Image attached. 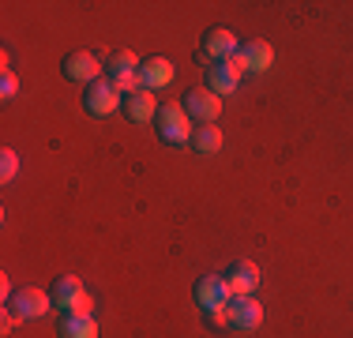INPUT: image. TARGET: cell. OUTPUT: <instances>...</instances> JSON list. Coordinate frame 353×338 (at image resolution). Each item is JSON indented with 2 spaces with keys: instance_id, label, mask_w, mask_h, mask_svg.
Masks as SVG:
<instances>
[{
  "instance_id": "5",
  "label": "cell",
  "mask_w": 353,
  "mask_h": 338,
  "mask_svg": "<svg viewBox=\"0 0 353 338\" xmlns=\"http://www.w3.org/2000/svg\"><path fill=\"white\" fill-rule=\"evenodd\" d=\"M83 106H87L94 117H109L117 106H124V95H121V87H117L113 79H98V83H90V87H87Z\"/></svg>"
},
{
  "instance_id": "11",
  "label": "cell",
  "mask_w": 353,
  "mask_h": 338,
  "mask_svg": "<svg viewBox=\"0 0 353 338\" xmlns=\"http://www.w3.org/2000/svg\"><path fill=\"white\" fill-rule=\"evenodd\" d=\"M158 98H154V90H147V87H136L132 95H124V117H128L132 124H147V121H154L158 117Z\"/></svg>"
},
{
  "instance_id": "2",
  "label": "cell",
  "mask_w": 353,
  "mask_h": 338,
  "mask_svg": "<svg viewBox=\"0 0 353 338\" xmlns=\"http://www.w3.org/2000/svg\"><path fill=\"white\" fill-rule=\"evenodd\" d=\"M53 304H57V308H64L68 316H90V308H94V297L83 290L79 278L64 275V278H57V286H53Z\"/></svg>"
},
{
  "instance_id": "9",
  "label": "cell",
  "mask_w": 353,
  "mask_h": 338,
  "mask_svg": "<svg viewBox=\"0 0 353 338\" xmlns=\"http://www.w3.org/2000/svg\"><path fill=\"white\" fill-rule=\"evenodd\" d=\"M184 109H188V117L211 124V121H218V113H222V98L207 87H192L188 95H184Z\"/></svg>"
},
{
  "instance_id": "20",
  "label": "cell",
  "mask_w": 353,
  "mask_h": 338,
  "mask_svg": "<svg viewBox=\"0 0 353 338\" xmlns=\"http://www.w3.org/2000/svg\"><path fill=\"white\" fill-rule=\"evenodd\" d=\"M12 327H15V312H4V319H0V331H12Z\"/></svg>"
},
{
  "instance_id": "6",
  "label": "cell",
  "mask_w": 353,
  "mask_h": 338,
  "mask_svg": "<svg viewBox=\"0 0 353 338\" xmlns=\"http://www.w3.org/2000/svg\"><path fill=\"white\" fill-rule=\"evenodd\" d=\"M109 79L121 87V95H132V90L139 87V61L132 49H117L113 57H109Z\"/></svg>"
},
{
  "instance_id": "18",
  "label": "cell",
  "mask_w": 353,
  "mask_h": 338,
  "mask_svg": "<svg viewBox=\"0 0 353 338\" xmlns=\"http://www.w3.org/2000/svg\"><path fill=\"white\" fill-rule=\"evenodd\" d=\"M4 162H0V173H4V181H12L15 177V169H19V155H15V150H4Z\"/></svg>"
},
{
  "instance_id": "13",
  "label": "cell",
  "mask_w": 353,
  "mask_h": 338,
  "mask_svg": "<svg viewBox=\"0 0 353 338\" xmlns=\"http://www.w3.org/2000/svg\"><path fill=\"white\" fill-rule=\"evenodd\" d=\"M263 282L259 278V267L252 264V259H237V264L230 267V275H225V286H230L233 297H252V290Z\"/></svg>"
},
{
  "instance_id": "14",
  "label": "cell",
  "mask_w": 353,
  "mask_h": 338,
  "mask_svg": "<svg viewBox=\"0 0 353 338\" xmlns=\"http://www.w3.org/2000/svg\"><path fill=\"white\" fill-rule=\"evenodd\" d=\"M173 83V64L165 61V57H150V61L139 64V87L147 90H162Z\"/></svg>"
},
{
  "instance_id": "17",
  "label": "cell",
  "mask_w": 353,
  "mask_h": 338,
  "mask_svg": "<svg viewBox=\"0 0 353 338\" xmlns=\"http://www.w3.org/2000/svg\"><path fill=\"white\" fill-rule=\"evenodd\" d=\"M61 338H98V324L90 316H68L61 324Z\"/></svg>"
},
{
  "instance_id": "12",
  "label": "cell",
  "mask_w": 353,
  "mask_h": 338,
  "mask_svg": "<svg viewBox=\"0 0 353 338\" xmlns=\"http://www.w3.org/2000/svg\"><path fill=\"white\" fill-rule=\"evenodd\" d=\"M12 312L15 319H38L49 312V293L38 290V286H23L19 293L12 297Z\"/></svg>"
},
{
  "instance_id": "7",
  "label": "cell",
  "mask_w": 353,
  "mask_h": 338,
  "mask_svg": "<svg viewBox=\"0 0 353 338\" xmlns=\"http://www.w3.org/2000/svg\"><path fill=\"white\" fill-rule=\"evenodd\" d=\"M196 301L203 312H218V308H230L233 293H230V286H225L222 275H203L196 282Z\"/></svg>"
},
{
  "instance_id": "8",
  "label": "cell",
  "mask_w": 353,
  "mask_h": 338,
  "mask_svg": "<svg viewBox=\"0 0 353 338\" xmlns=\"http://www.w3.org/2000/svg\"><path fill=\"white\" fill-rule=\"evenodd\" d=\"M64 79H72V83H98L102 79V64H98V57L94 53H87V49H75V53L64 57Z\"/></svg>"
},
{
  "instance_id": "16",
  "label": "cell",
  "mask_w": 353,
  "mask_h": 338,
  "mask_svg": "<svg viewBox=\"0 0 353 338\" xmlns=\"http://www.w3.org/2000/svg\"><path fill=\"white\" fill-rule=\"evenodd\" d=\"M192 147H196V155H218L222 150V132L214 124H203V128L192 132Z\"/></svg>"
},
{
  "instance_id": "19",
  "label": "cell",
  "mask_w": 353,
  "mask_h": 338,
  "mask_svg": "<svg viewBox=\"0 0 353 338\" xmlns=\"http://www.w3.org/2000/svg\"><path fill=\"white\" fill-rule=\"evenodd\" d=\"M0 95H4V101H12L19 95V79H15L12 72H4V79H0Z\"/></svg>"
},
{
  "instance_id": "15",
  "label": "cell",
  "mask_w": 353,
  "mask_h": 338,
  "mask_svg": "<svg viewBox=\"0 0 353 338\" xmlns=\"http://www.w3.org/2000/svg\"><path fill=\"white\" fill-rule=\"evenodd\" d=\"M237 83H241V75L230 68V61L207 68V90H214V95H233V90H237Z\"/></svg>"
},
{
  "instance_id": "3",
  "label": "cell",
  "mask_w": 353,
  "mask_h": 338,
  "mask_svg": "<svg viewBox=\"0 0 353 338\" xmlns=\"http://www.w3.org/2000/svg\"><path fill=\"white\" fill-rule=\"evenodd\" d=\"M237 49H241V46H237V38H233V30L214 27V30L203 34V46H199L196 61H199V64H222V61H230Z\"/></svg>"
},
{
  "instance_id": "1",
  "label": "cell",
  "mask_w": 353,
  "mask_h": 338,
  "mask_svg": "<svg viewBox=\"0 0 353 338\" xmlns=\"http://www.w3.org/2000/svg\"><path fill=\"white\" fill-rule=\"evenodd\" d=\"M154 124H158V135H162V143H173V147H181V143H192V117H188V109L184 106H162L158 109V117H154Z\"/></svg>"
},
{
  "instance_id": "10",
  "label": "cell",
  "mask_w": 353,
  "mask_h": 338,
  "mask_svg": "<svg viewBox=\"0 0 353 338\" xmlns=\"http://www.w3.org/2000/svg\"><path fill=\"white\" fill-rule=\"evenodd\" d=\"M225 316H230V327H237V331H256L263 324V304L256 297H233Z\"/></svg>"
},
{
  "instance_id": "4",
  "label": "cell",
  "mask_w": 353,
  "mask_h": 338,
  "mask_svg": "<svg viewBox=\"0 0 353 338\" xmlns=\"http://www.w3.org/2000/svg\"><path fill=\"white\" fill-rule=\"evenodd\" d=\"M271 61H274V49L267 46V41H245V46L237 49V53L230 57V68L237 75H245V72H267L271 68Z\"/></svg>"
}]
</instances>
